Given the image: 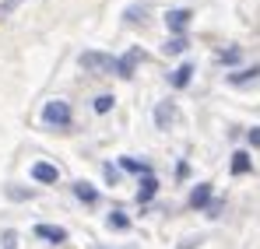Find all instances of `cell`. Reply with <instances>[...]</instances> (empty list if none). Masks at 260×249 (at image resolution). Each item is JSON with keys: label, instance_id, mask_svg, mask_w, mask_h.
I'll return each instance as SVG.
<instances>
[{"label": "cell", "instance_id": "6", "mask_svg": "<svg viewBox=\"0 0 260 249\" xmlns=\"http://www.w3.org/2000/svg\"><path fill=\"white\" fill-rule=\"evenodd\" d=\"M36 235L46 242H67V228H60V225H36Z\"/></svg>", "mask_w": 260, "mask_h": 249}, {"label": "cell", "instance_id": "8", "mask_svg": "<svg viewBox=\"0 0 260 249\" xmlns=\"http://www.w3.org/2000/svg\"><path fill=\"white\" fill-rule=\"evenodd\" d=\"M158 193V179L155 175H141V190H137V204H148Z\"/></svg>", "mask_w": 260, "mask_h": 249}, {"label": "cell", "instance_id": "16", "mask_svg": "<svg viewBox=\"0 0 260 249\" xmlns=\"http://www.w3.org/2000/svg\"><path fill=\"white\" fill-rule=\"evenodd\" d=\"M109 228H116V232H127V228H130V218L123 214V210H113V214H109Z\"/></svg>", "mask_w": 260, "mask_h": 249}, {"label": "cell", "instance_id": "10", "mask_svg": "<svg viewBox=\"0 0 260 249\" xmlns=\"http://www.w3.org/2000/svg\"><path fill=\"white\" fill-rule=\"evenodd\" d=\"M260 78V67H246V70H232L229 74V84H236V88H243V84L257 81Z\"/></svg>", "mask_w": 260, "mask_h": 249}, {"label": "cell", "instance_id": "12", "mask_svg": "<svg viewBox=\"0 0 260 249\" xmlns=\"http://www.w3.org/2000/svg\"><path fill=\"white\" fill-rule=\"evenodd\" d=\"M186 46H190L186 35H169L166 46H162V53H166V56H179V53H186Z\"/></svg>", "mask_w": 260, "mask_h": 249}, {"label": "cell", "instance_id": "5", "mask_svg": "<svg viewBox=\"0 0 260 249\" xmlns=\"http://www.w3.org/2000/svg\"><path fill=\"white\" fill-rule=\"evenodd\" d=\"M32 179H36V183H56V179H60V168L49 165V162H36V165H32Z\"/></svg>", "mask_w": 260, "mask_h": 249}, {"label": "cell", "instance_id": "13", "mask_svg": "<svg viewBox=\"0 0 260 249\" xmlns=\"http://www.w3.org/2000/svg\"><path fill=\"white\" fill-rule=\"evenodd\" d=\"M74 197H78L81 204H95V200H99L95 186H91V183H85V179H81V183H74Z\"/></svg>", "mask_w": 260, "mask_h": 249}, {"label": "cell", "instance_id": "3", "mask_svg": "<svg viewBox=\"0 0 260 249\" xmlns=\"http://www.w3.org/2000/svg\"><path fill=\"white\" fill-rule=\"evenodd\" d=\"M186 25H190V11H186V7H176V11L166 14V28H169L173 35H183Z\"/></svg>", "mask_w": 260, "mask_h": 249}, {"label": "cell", "instance_id": "20", "mask_svg": "<svg viewBox=\"0 0 260 249\" xmlns=\"http://www.w3.org/2000/svg\"><path fill=\"white\" fill-rule=\"evenodd\" d=\"M7 197H11V200H32V197H36V190H18V186H7Z\"/></svg>", "mask_w": 260, "mask_h": 249}, {"label": "cell", "instance_id": "2", "mask_svg": "<svg viewBox=\"0 0 260 249\" xmlns=\"http://www.w3.org/2000/svg\"><path fill=\"white\" fill-rule=\"evenodd\" d=\"M43 123L46 126H56V130L71 126V105H67L63 98H49V102L43 105Z\"/></svg>", "mask_w": 260, "mask_h": 249}, {"label": "cell", "instance_id": "17", "mask_svg": "<svg viewBox=\"0 0 260 249\" xmlns=\"http://www.w3.org/2000/svg\"><path fill=\"white\" fill-rule=\"evenodd\" d=\"M218 60L232 67V63H239V60H243V49H239V46H232V49H221V53H218Z\"/></svg>", "mask_w": 260, "mask_h": 249}, {"label": "cell", "instance_id": "23", "mask_svg": "<svg viewBox=\"0 0 260 249\" xmlns=\"http://www.w3.org/2000/svg\"><path fill=\"white\" fill-rule=\"evenodd\" d=\"M18 4H21V0H7V4H4V7H0V18H4V14H11V11H14V7H18Z\"/></svg>", "mask_w": 260, "mask_h": 249}, {"label": "cell", "instance_id": "11", "mask_svg": "<svg viewBox=\"0 0 260 249\" xmlns=\"http://www.w3.org/2000/svg\"><path fill=\"white\" fill-rule=\"evenodd\" d=\"M190 78H193V63H183V67H176L173 74H169V84L173 88H186Z\"/></svg>", "mask_w": 260, "mask_h": 249}, {"label": "cell", "instance_id": "1", "mask_svg": "<svg viewBox=\"0 0 260 249\" xmlns=\"http://www.w3.org/2000/svg\"><path fill=\"white\" fill-rule=\"evenodd\" d=\"M78 63H81V70L88 74H99V78H106V74H113L116 70V60L109 56V53H99V49H88L78 56Z\"/></svg>", "mask_w": 260, "mask_h": 249}, {"label": "cell", "instance_id": "7", "mask_svg": "<svg viewBox=\"0 0 260 249\" xmlns=\"http://www.w3.org/2000/svg\"><path fill=\"white\" fill-rule=\"evenodd\" d=\"M137 60H141V49H130L127 56H120V60H116V74H120V78H134Z\"/></svg>", "mask_w": 260, "mask_h": 249}, {"label": "cell", "instance_id": "4", "mask_svg": "<svg viewBox=\"0 0 260 249\" xmlns=\"http://www.w3.org/2000/svg\"><path fill=\"white\" fill-rule=\"evenodd\" d=\"M173 123H176V105L173 102H158L155 105V126L158 130H169Z\"/></svg>", "mask_w": 260, "mask_h": 249}, {"label": "cell", "instance_id": "24", "mask_svg": "<svg viewBox=\"0 0 260 249\" xmlns=\"http://www.w3.org/2000/svg\"><path fill=\"white\" fill-rule=\"evenodd\" d=\"M250 144H253V148H260V126H253V130H250Z\"/></svg>", "mask_w": 260, "mask_h": 249}, {"label": "cell", "instance_id": "19", "mask_svg": "<svg viewBox=\"0 0 260 249\" xmlns=\"http://www.w3.org/2000/svg\"><path fill=\"white\" fill-rule=\"evenodd\" d=\"M144 14H148V7H144V4H134V7L123 11V18H127V21H144Z\"/></svg>", "mask_w": 260, "mask_h": 249}, {"label": "cell", "instance_id": "14", "mask_svg": "<svg viewBox=\"0 0 260 249\" xmlns=\"http://www.w3.org/2000/svg\"><path fill=\"white\" fill-rule=\"evenodd\" d=\"M250 165H253V162H250V155H246V151H236V155H232V172H236V175H246Z\"/></svg>", "mask_w": 260, "mask_h": 249}, {"label": "cell", "instance_id": "22", "mask_svg": "<svg viewBox=\"0 0 260 249\" xmlns=\"http://www.w3.org/2000/svg\"><path fill=\"white\" fill-rule=\"evenodd\" d=\"M102 175H106V179H109L113 186L120 183V168H116V165H102Z\"/></svg>", "mask_w": 260, "mask_h": 249}, {"label": "cell", "instance_id": "18", "mask_svg": "<svg viewBox=\"0 0 260 249\" xmlns=\"http://www.w3.org/2000/svg\"><path fill=\"white\" fill-rule=\"evenodd\" d=\"M113 105H116V98H113V95H99V98H95V113H99V116H106Z\"/></svg>", "mask_w": 260, "mask_h": 249}, {"label": "cell", "instance_id": "9", "mask_svg": "<svg viewBox=\"0 0 260 249\" xmlns=\"http://www.w3.org/2000/svg\"><path fill=\"white\" fill-rule=\"evenodd\" d=\"M208 204H211V186H208V183H201V186L190 193V207L201 210V207H208Z\"/></svg>", "mask_w": 260, "mask_h": 249}, {"label": "cell", "instance_id": "15", "mask_svg": "<svg viewBox=\"0 0 260 249\" xmlns=\"http://www.w3.org/2000/svg\"><path fill=\"white\" fill-rule=\"evenodd\" d=\"M120 165L127 168V172H134V175H151V165L148 162H137V158H123Z\"/></svg>", "mask_w": 260, "mask_h": 249}, {"label": "cell", "instance_id": "21", "mask_svg": "<svg viewBox=\"0 0 260 249\" xmlns=\"http://www.w3.org/2000/svg\"><path fill=\"white\" fill-rule=\"evenodd\" d=\"M0 249H18V235L7 228V232H0Z\"/></svg>", "mask_w": 260, "mask_h": 249}]
</instances>
